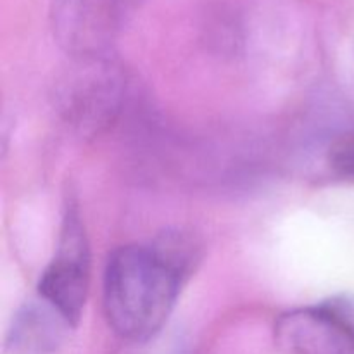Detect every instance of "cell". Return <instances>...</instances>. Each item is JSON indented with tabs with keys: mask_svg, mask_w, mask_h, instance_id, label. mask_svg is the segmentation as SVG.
I'll use <instances>...</instances> for the list:
<instances>
[{
	"mask_svg": "<svg viewBox=\"0 0 354 354\" xmlns=\"http://www.w3.org/2000/svg\"><path fill=\"white\" fill-rule=\"evenodd\" d=\"M83 71L73 80L66 93L68 113L82 124H99L109 120L120 95V80L100 59H80Z\"/></svg>",
	"mask_w": 354,
	"mask_h": 354,
	"instance_id": "obj_5",
	"label": "cell"
},
{
	"mask_svg": "<svg viewBox=\"0 0 354 354\" xmlns=\"http://www.w3.org/2000/svg\"><path fill=\"white\" fill-rule=\"evenodd\" d=\"M90 252L76 209H68L57 249L38 282V296L61 311L73 325L82 318L88 296Z\"/></svg>",
	"mask_w": 354,
	"mask_h": 354,
	"instance_id": "obj_2",
	"label": "cell"
},
{
	"mask_svg": "<svg viewBox=\"0 0 354 354\" xmlns=\"http://www.w3.org/2000/svg\"><path fill=\"white\" fill-rule=\"evenodd\" d=\"M73 327L61 311L37 296L14 315L6 335V354H55Z\"/></svg>",
	"mask_w": 354,
	"mask_h": 354,
	"instance_id": "obj_4",
	"label": "cell"
},
{
	"mask_svg": "<svg viewBox=\"0 0 354 354\" xmlns=\"http://www.w3.org/2000/svg\"><path fill=\"white\" fill-rule=\"evenodd\" d=\"M90 2L99 7L107 16L123 24L138 0H90Z\"/></svg>",
	"mask_w": 354,
	"mask_h": 354,
	"instance_id": "obj_7",
	"label": "cell"
},
{
	"mask_svg": "<svg viewBox=\"0 0 354 354\" xmlns=\"http://www.w3.org/2000/svg\"><path fill=\"white\" fill-rule=\"evenodd\" d=\"M199 248L182 232H166L151 244H131L109 256L104 272V315L116 335L145 342L168 322Z\"/></svg>",
	"mask_w": 354,
	"mask_h": 354,
	"instance_id": "obj_1",
	"label": "cell"
},
{
	"mask_svg": "<svg viewBox=\"0 0 354 354\" xmlns=\"http://www.w3.org/2000/svg\"><path fill=\"white\" fill-rule=\"evenodd\" d=\"M286 354H354V318L341 304L297 308L275 324Z\"/></svg>",
	"mask_w": 354,
	"mask_h": 354,
	"instance_id": "obj_3",
	"label": "cell"
},
{
	"mask_svg": "<svg viewBox=\"0 0 354 354\" xmlns=\"http://www.w3.org/2000/svg\"><path fill=\"white\" fill-rule=\"evenodd\" d=\"M328 166L335 176L354 182V135H346L332 145Z\"/></svg>",
	"mask_w": 354,
	"mask_h": 354,
	"instance_id": "obj_6",
	"label": "cell"
}]
</instances>
